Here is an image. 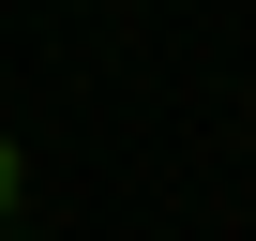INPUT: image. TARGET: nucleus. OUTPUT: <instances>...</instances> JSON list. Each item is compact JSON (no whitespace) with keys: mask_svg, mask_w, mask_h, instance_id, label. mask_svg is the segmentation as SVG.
Instances as JSON below:
<instances>
[{"mask_svg":"<svg viewBox=\"0 0 256 241\" xmlns=\"http://www.w3.org/2000/svg\"><path fill=\"white\" fill-rule=\"evenodd\" d=\"M16 196H30V166H16V136H0V241H16Z\"/></svg>","mask_w":256,"mask_h":241,"instance_id":"nucleus-1","label":"nucleus"}]
</instances>
